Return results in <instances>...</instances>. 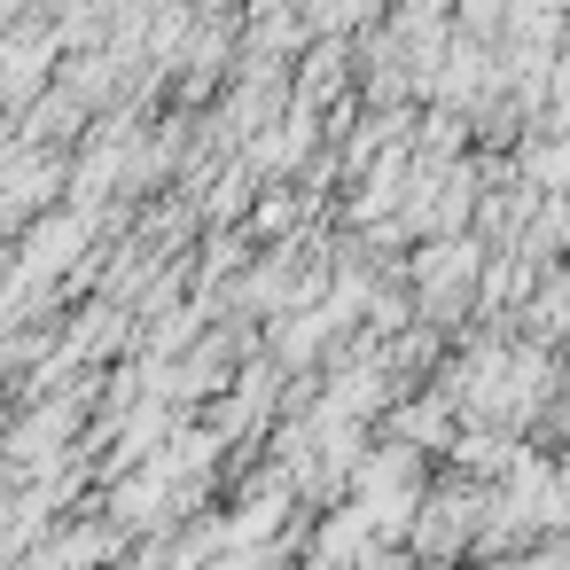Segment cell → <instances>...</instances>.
<instances>
[{
  "label": "cell",
  "instance_id": "6da1fadb",
  "mask_svg": "<svg viewBox=\"0 0 570 570\" xmlns=\"http://www.w3.org/2000/svg\"><path fill=\"white\" fill-rule=\"evenodd\" d=\"M476 274H484V243L461 227V235H422V250H414V289H422V321H438V313H461L469 305V289H476Z\"/></svg>",
  "mask_w": 570,
  "mask_h": 570
},
{
  "label": "cell",
  "instance_id": "7a4b0ae2",
  "mask_svg": "<svg viewBox=\"0 0 570 570\" xmlns=\"http://www.w3.org/2000/svg\"><path fill=\"white\" fill-rule=\"evenodd\" d=\"M476 523H484V492H476V484H453V492H430V484H422L414 523H406V547H414L422 562H453V554H469Z\"/></svg>",
  "mask_w": 570,
  "mask_h": 570
},
{
  "label": "cell",
  "instance_id": "3957f363",
  "mask_svg": "<svg viewBox=\"0 0 570 570\" xmlns=\"http://www.w3.org/2000/svg\"><path fill=\"white\" fill-rule=\"evenodd\" d=\"M375 547V531H367V515L360 508H336L321 531H313V554H305V570H360V554Z\"/></svg>",
  "mask_w": 570,
  "mask_h": 570
},
{
  "label": "cell",
  "instance_id": "277c9868",
  "mask_svg": "<svg viewBox=\"0 0 570 570\" xmlns=\"http://www.w3.org/2000/svg\"><path fill=\"white\" fill-rule=\"evenodd\" d=\"M453 430H461V414H453L438 391H430V399H406V406L391 414V438H399V445H414V453H445V438H453Z\"/></svg>",
  "mask_w": 570,
  "mask_h": 570
},
{
  "label": "cell",
  "instance_id": "5b68a950",
  "mask_svg": "<svg viewBox=\"0 0 570 570\" xmlns=\"http://www.w3.org/2000/svg\"><path fill=\"white\" fill-rule=\"evenodd\" d=\"M445 453H453V469H461V476H500L523 445H515V430L476 422V430H453V438H445Z\"/></svg>",
  "mask_w": 570,
  "mask_h": 570
},
{
  "label": "cell",
  "instance_id": "8992f818",
  "mask_svg": "<svg viewBox=\"0 0 570 570\" xmlns=\"http://www.w3.org/2000/svg\"><path fill=\"white\" fill-rule=\"evenodd\" d=\"M79 250H87V212H71V219H48V227L24 243V282H40V274H63Z\"/></svg>",
  "mask_w": 570,
  "mask_h": 570
},
{
  "label": "cell",
  "instance_id": "52a82bcc",
  "mask_svg": "<svg viewBox=\"0 0 570 570\" xmlns=\"http://www.w3.org/2000/svg\"><path fill=\"white\" fill-rule=\"evenodd\" d=\"M110 554H118V523H87V531L48 539V547L32 554V570H95V562H110Z\"/></svg>",
  "mask_w": 570,
  "mask_h": 570
},
{
  "label": "cell",
  "instance_id": "ba28073f",
  "mask_svg": "<svg viewBox=\"0 0 570 570\" xmlns=\"http://www.w3.org/2000/svg\"><path fill=\"white\" fill-rule=\"evenodd\" d=\"M71 430H79V406H40V414L9 438V461H17V469H40V461H56V445H63Z\"/></svg>",
  "mask_w": 570,
  "mask_h": 570
},
{
  "label": "cell",
  "instance_id": "9c48e42d",
  "mask_svg": "<svg viewBox=\"0 0 570 570\" xmlns=\"http://www.w3.org/2000/svg\"><path fill=\"white\" fill-rule=\"evenodd\" d=\"M328 336H336V321H328V313H297V321H282V336H274V360H282V367H305Z\"/></svg>",
  "mask_w": 570,
  "mask_h": 570
},
{
  "label": "cell",
  "instance_id": "30bf717a",
  "mask_svg": "<svg viewBox=\"0 0 570 570\" xmlns=\"http://www.w3.org/2000/svg\"><path fill=\"white\" fill-rule=\"evenodd\" d=\"M523 328H531V344H554L562 336V274L554 266H539V297H531Z\"/></svg>",
  "mask_w": 570,
  "mask_h": 570
},
{
  "label": "cell",
  "instance_id": "8fae6325",
  "mask_svg": "<svg viewBox=\"0 0 570 570\" xmlns=\"http://www.w3.org/2000/svg\"><path fill=\"white\" fill-rule=\"evenodd\" d=\"M523 180H531V196H562V141H523Z\"/></svg>",
  "mask_w": 570,
  "mask_h": 570
},
{
  "label": "cell",
  "instance_id": "7c38bea8",
  "mask_svg": "<svg viewBox=\"0 0 570 570\" xmlns=\"http://www.w3.org/2000/svg\"><path fill=\"white\" fill-rule=\"evenodd\" d=\"M461 149H469V126H461V118H430V126H422V157H430V165H453Z\"/></svg>",
  "mask_w": 570,
  "mask_h": 570
},
{
  "label": "cell",
  "instance_id": "4fadbf2b",
  "mask_svg": "<svg viewBox=\"0 0 570 570\" xmlns=\"http://www.w3.org/2000/svg\"><path fill=\"white\" fill-rule=\"evenodd\" d=\"M204 570H282V554H274V539H258V547H219Z\"/></svg>",
  "mask_w": 570,
  "mask_h": 570
},
{
  "label": "cell",
  "instance_id": "5bb4252c",
  "mask_svg": "<svg viewBox=\"0 0 570 570\" xmlns=\"http://www.w3.org/2000/svg\"><path fill=\"white\" fill-rule=\"evenodd\" d=\"M282 227H289V196H266L258 219H250V235H282Z\"/></svg>",
  "mask_w": 570,
  "mask_h": 570
}]
</instances>
